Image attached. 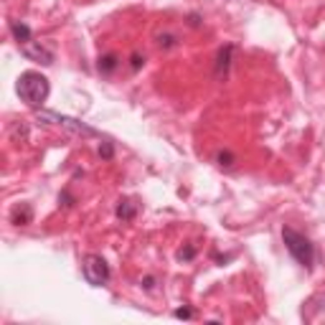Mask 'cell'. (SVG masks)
<instances>
[{
    "mask_svg": "<svg viewBox=\"0 0 325 325\" xmlns=\"http://www.w3.org/2000/svg\"><path fill=\"white\" fill-rule=\"evenodd\" d=\"M16 89H18V97L26 102V105L41 107L43 102L49 99L51 86H49V79L43 77V74H38V71H26V74H21V77H18Z\"/></svg>",
    "mask_w": 325,
    "mask_h": 325,
    "instance_id": "cell-1",
    "label": "cell"
},
{
    "mask_svg": "<svg viewBox=\"0 0 325 325\" xmlns=\"http://www.w3.org/2000/svg\"><path fill=\"white\" fill-rule=\"evenodd\" d=\"M282 239H285L287 252H290L295 259H298L305 270H313V264H315V246H313V242H310L305 234L295 231V229H290V226L282 229Z\"/></svg>",
    "mask_w": 325,
    "mask_h": 325,
    "instance_id": "cell-2",
    "label": "cell"
},
{
    "mask_svg": "<svg viewBox=\"0 0 325 325\" xmlns=\"http://www.w3.org/2000/svg\"><path fill=\"white\" fill-rule=\"evenodd\" d=\"M81 272H84V279L92 287H102V285L109 282V264L99 254H86L84 264H81Z\"/></svg>",
    "mask_w": 325,
    "mask_h": 325,
    "instance_id": "cell-3",
    "label": "cell"
},
{
    "mask_svg": "<svg viewBox=\"0 0 325 325\" xmlns=\"http://www.w3.org/2000/svg\"><path fill=\"white\" fill-rule=\"evenodd\" d=\"M38 120H46V122H54L61 130L71 132V135H79V137H99V132L94 127H89L86 122H79L74 117H66V114H56V112H41Z\"/></svg>",
    "mask_w": 325,
    "mask_h": 325,
    "instance_id": "cell-4",
    "label": "cell"
},
{
    "mask_svg": "<svg viewBox=\"0 0 325 325\" xmlns=\"http://www.w3.org/2000/svg\"><path fill=\"white\" fill-rule=\"evenodd\" d=\"M23 56L26 58H31V61L36 64H43V66H51L54 64V51H49L46 46H41V41H28L21 46Z\"/></svg>",
    "mask_w": 325,
    "mask_h": 325,
    "instance_id": "cell-5",
    "label": "cell"
},
{
    "mask_svg": "<svg viewBox=\"0 0 325 325\" xmlns=\"http://www.w3.org/2000/svg\"><path fill=\"white\" fill-rule=\"evenodd\" d=\"M231 54H234V46H224L216 56V79H224L226 71H229V64H231Z\"/></svg>",
    "mask_w": 325,
    "mask_h": 325,
    "instance_id": "cell-6",
    "label": "cell"
},
{
    "mask_svg": "<svg viewBox=\"0 0 325 325\" xmlns=\"http://www.w3.org/2000/svg\"><path fill=\"white\" fill-rule=\"evenodd\" d=\"M13 221H16L18 226L31 224V221H33V209H31L28 203H21V206H16V211H13Z\"/></svg>",
    "mask_w": 325,
    "mask_h": 325,
    "instance_id": "cell-7",
    "label": "cell"
},
{
    "mask_svg": "<svg viewBox=\"0 0 325 325\" xmlns=\"http://www.w3.org/2000/svg\"><path fill=\"white\" fill-rule=\"evenodd\" d=\"M10 33H13V38H16L21 46L31 41V28H28L26 23H21V21H13V23H10Z\"/></svg>",
    "mask_w": 325,
    "mask_h": 325,
    "instance_id": "cell-8",
    "label": "cell"
},
{
    "mask_svg": "<svg viewBox=\"0 0 325 325\" xmlns=\"http://www.w3.org/2000/svg\"><path fill=\"white\" fill-rule=\"evenodd\" d=\"M155 43L160 49H173V46H178V36H175V33H158Z\"/></svg>",
    "mask_w": 325,
    "mask_h": 325,
    "instance_id": "cell-9",
    "label": "cell"
},
{
    "mask_svg": "<svg viewBox=\"0 0 325 325\" xmlns=\"http://www.w3.org/2000/svg\"><path fill=\"white\" fill-rule=\"evenodd\" d=\"M117 216H120L122 221H132L135 218V206H132L130 201H120V206H117Z\"/></svg>",
    "mask_w": 325,
    "mask_h": 325,
    "instance_id": "cell-10",
    "label": "cell"
},
{
    "mask_svg": "<svg viewBox=\"0 0 325 325\" xmlns=\"http://www.w3.org/2000/svg\"><path fill=\"white\" fill-rule=\"evenodd\" d=\"M114 69H117V56L114 54H107V56L99 58V71L102 74H112Z\"/></svg>",
    "mask_w": 325,
    "mask_h": 325,
    "instance_id": "cell-11",
    "label": "cell"
},
{
    "mask_svg": "<svg viewBox=\"0 0 325 325\" xmlns=\"http://www.w3.org/2000/svg\"><path fill=\"white\" fill-rule=\"evenodd\" d=\"M218 165L231 168V165H234V155H231V153H218Z\"/></svg>",
    "mask_w": 325,
    "mask_h": 325,
    "instance_id": "cell-12",
    "label": "cell"
},
{
    "mask_svg": "<svg viewBox=\"0 0 325 325\" xmlns=\"http://www.w3.org/2000/svg\"><path fill=\"white\" fill-rule=\"evenodd\" d=\"M193 254H196V249L193 246H186V249H181V252H178V259L181 262H188V259H193Z\"/></svg>",
    "mask_w": 325,
    "mask_h": 325,
    "instance_id": "cell-13",
    "label": "cell"
},
{
    "mask_svg": "<svg viewBox=\"0 0 325 325\" xmlns=\"http://www.w3.org/2000/svg\"><path fill=\"white\" fill-rule=\"evenodd\" d=\"M173 315L175 318H183V320H190V318H193V310H190V307H178Z\"/></svg>",
    "mask_w": 325,
    "mask_h": 325,
    "instance_id": "cell-14",
    "label": "cell"
},
{
    "mask_svg": "<svg viewBox=\"0 0 325 325\" xmlns=\"http://www.w3.org/2000/svg\"><path fill=\"white\" fill-rule=\"evenodd\" d=\"M142 64H145V58H142L140 54H135V56H132V69H135V71H137Z\"/></svg>",
    "mask_w": 325,
    "mask_h": 325,
    "instance_id": "cell-15",
    "label": "cell"
},
{
    "mask_svg": "<svg viewBox=\"0 0 325 325\" xmlns=\"http://www.w3.org/2000/svg\"><path fill=\"white\" fill-rule=\"evenodd\" d=\"M99 155H102V158H112V145L105 142V147H99Z\"/></svg>",
    "mask_w": 325,
    "mask_h": 325,
    "instance_id": "cell-16",
    "label": "cell"
},
{
    "mask_svg": "<svg viewBox=\"0 0 325 325\" xmlns=\"http://www.w3.org/2000/svg\"><path fill=\"white\" fill-rule=\"evenodd\" d=\"M142 287H145V290H153V287H155V277H145V279H142Z\"/></svg>",
    "mask_w": 325,
    "mask_h": 325,
    "instance_id": "cell-17",
    "label": "cell"
}]
</instances>
